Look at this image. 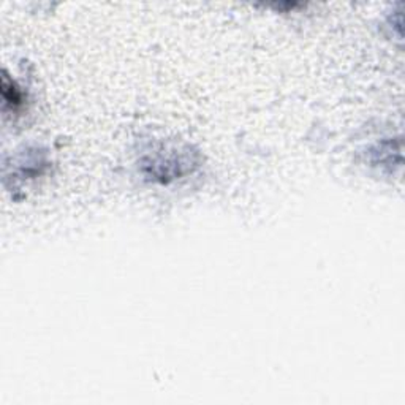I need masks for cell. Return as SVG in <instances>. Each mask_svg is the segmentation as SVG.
<instances>
[{"label":"cell","instance_id":"cell-1","mask_svg":"<svg viewBox=\"0 0 405 405\" xmlns=\"http://www.w3.org/2000/svg\"><path fill=\"white\" fill-rule=\"evenodd\" d=\"M2 94H3V105L5 110H10L12 113H18V111L23 108L24 98L21 89L16 86L13 79H10L7 72L2 74Z\"/></svg>","mask_w":405,"mask_h":405}]
</instances>
